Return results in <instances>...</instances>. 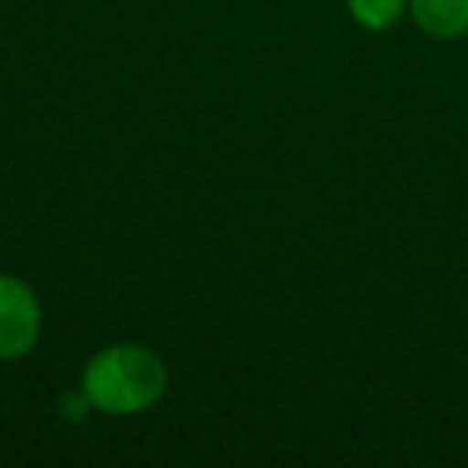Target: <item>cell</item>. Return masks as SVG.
Segmentation results:
<instances>
[{"mask_svg": "<svg viewBox=\"0 0 468 468\" xmlns=\"http://www.w3.org/2000/svg\"><path fill=\"white\" fill-rule=\"evenodd\" d=\"M80 391L87 404L103 414H142L154 408L167 391V366L151 346L112 344L84 366Z\"/></svg>", "mask_w": 468, "mask_h": 468, "instance_id": "6da1fadb", "label": "cell"}, {"mask_svg": "<svg viewBox=\"0 0 468 468\" xmlns=\"http://www.w3.org/2000/svg\"><path fill=\"white\" fill-rule=\"evenodd\" d=\"M42 334V305L33 286L0 276V359H23Z\"/></svg>", "mask_w": 468, "mask_h": 468, "instance_id": "7a4b0ae2", "label": "cell"}, {"mask_svg": "<svg viewBox=\"0 0 468 468\" xmlns=\"http://www.w3.org/2000/svg\"><path fill=\"white\" fill-rule=\"evenodd\" d=\"M408 10L430 39L452 42L468 36V0H408Z\"/></svg>", "mask_w": 468, "mask_h": 468, "instance_id": "3957f363", "label": "cell"}, {"mask_svg": "<svg viewBox=\"0 0 468 468\" xmlns=\"http://www.w3.org/2000/svg\"><path fill=\"white\" fill-rule=\"evenodd\" d=\"M350 16L369 33H385L391 29L408 10V0H346Z\"/></svg>", "mask_w": 468, "mask_h": 468, "instance_id": "277c9868", "label": "cell"}]
</instances>
